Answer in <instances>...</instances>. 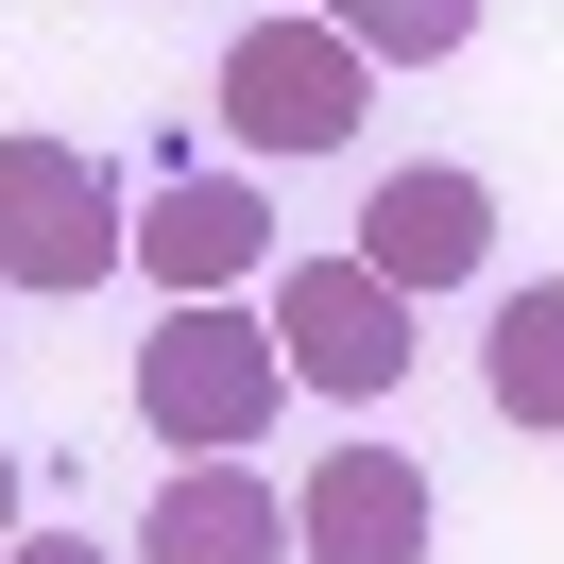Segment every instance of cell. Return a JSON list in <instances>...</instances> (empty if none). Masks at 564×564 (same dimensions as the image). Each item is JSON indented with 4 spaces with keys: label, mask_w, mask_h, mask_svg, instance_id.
<instances>
[{
    "label": "cell",
    "mask_w": 564,
    "mask_h": 564,
    "mask_svg": "<svg viewBox=\"0 0 564 564\" xmlns=\"http://www.w3.org/2000/svg\"><path fill=\"white\" fill-rule=\"evenodd\" d=\"M0 547H18V445H0Z\"/></svg>",
    "instance_id": "7c38bea8"
},
{
    "label": "cell",
    "mask_w": 564,
    "mask_h": 564,
    "mask_svg": "<svg viewBox=\"0 0 564 564\" xmlns=\"http://www.w3.org/2000/svg\"><path fill=\"white\" fill-rule=\"evenodd\" d=\"M120 257H138L172 308H188V291H240V274H274V188H257V172H172L138 223H120Z\"/></svg>",
    "instance_id": "5b68a950"
},
{
    "label": "cell",
    "mask_w": 564,
    "mask_h": 564,
    "mask_svg": "<svg viewBox=\"0 0 564 564\" xmlns=\"http://www.w3.org/2000/svg\"><path fill=\"white\" fill-rule=\"evenodd\" d=\"M359 104H377V52L343 18H257L223 52V138H257V154H343Z\"/></svg>",
    "instance_id": "7a4b0ae2"
},
{
    "label": "cell",
    "mask_w": 564,
    "mask_h": 564,
    "mask_svg": "<svg viewBox=\"0 0 564 564\" xmlns=\"http://www.w3.org/2000/svg\"><path fill=\"white\" fill-rule=\"evenodd\" d=\"M274 359L325 411H377V393L411 377V291L359 274V257H274Z\"/></svg>",
    "instance_id": "3957f363"
},
{
    "label": "cell",
    "mask_w": 564,
    "mask_h": 564,
    "mask_svg": "<svg viewBox=\"0 0 564 564\" xmlns=\"http://www.w3.org/2000/svg\"><path fill=\"white\" fill-rule=\"evenodd\" d=\"M0 564H120V547H0Z\"/></svg>",
    "instance_id": "8fae6325"
},
{
    "label": "cell",
    "mask_w": 564,
    "mask_h": 564,
    "mask_svg": "<svg viewBox=\"0 0 564 564\" xmlns=\"http://www.w3.org/2000/svg\"><path fill=\"white\" fill-rule=\"evenodd\" d=\"M291 547L308 564H427V462L411 445H325L291 479Z\"/></svg>",
    "instance_id": "8992f818"
},
{
    "label": "cell",
    "mask_w": 564,
    "mask_h": 564,
    "mask_svg": "<svg viewBox=\"0 0 564 564\" xmlns=\"http://www.w3.org/2000/svg\"><path fill=\"white\" fill-rule=\"evenodd\" d=\"M325 18H343L377 69H445V52L479 35V0H325Z\"/></svg>",
    "instance_id": "30bf717a"
},
{
    "label": "cell",
    "mask_w": 564,
    "mask_h": 564,
    "mask_svg": "<svg viewBox=\"0 0 564 564\" xmlns=\"http://www.w3.org/2000/svg\"><path fill=\"white\" fill-rule=\"evenodd\" d=\"M274 393H291L274 325H257V308H223V291H188V308L138 343V427H172L188 462H240L257 427H274Z\"/></svg>",
    "instance_id": "6da1fadb"
},
{
    "label": "cell",
    "mask_w": 564,
    "mask_h": 564,
    "mask_svg": "<svg viewBox=\"0 0 564 564\" xmlns=\"http://www.w3.org/2000/svg\"><path fill=\"white\" fill-rule=\"evenodd\" d=\"M120 172L86 138H0V274L18 291H104L120 274Z\"/></svg>",
    "instance_id": "277c9868"
},
{
    "label": "cell",
    "mask_w": 564,
    "mask_h": 564,
    "mask_svg": "<svg viewBox=\"0 0 564 564\" xmlns=\"http://www.w3.org/2000/svg\"><path fill=\"white\" fill-rule=\"evenodd\" d=\"M479 377H496V411H513L530 445H547V427H564V274H530L513 308H496V343H479Z\"/></svg>",
    "instance_id": "9c48e42d"
},
{
    "label": "cell",
    "mask_w": 564,
    "mask_h": 564,
    "mask_svg": "<svg viewBox=\"0 0 564 564\" xmlns=\"http://www.w3.org/2000/svg\"><path fill=\"white\" fill-rule=\"evenodd\" d=\"M496 257V188L479 172H377V206H359V274H393L427 308V291H462Z\"/></svg>",
    "instance_id": "52a82bcc"
},
{
    "label": "cell",
    "mask_w": 564,
    "mask_h": 564,
    "mask_svg": "<svg viewBox=\"0 0 564 564\" xmlns=\"http://www.w3.org/2000/svg\"><path fill=\"white\" fill-rule=\"evenodd\" d=\"M138 564H291V496L257 479V462H188L138 513Z\"/></svg>",
    "instance_id": "ba28073f"
}]
</instances>
